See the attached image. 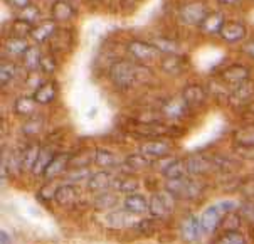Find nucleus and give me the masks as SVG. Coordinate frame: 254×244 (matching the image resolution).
Here are the masks:
<instances>
[{
    "instance_id": "f257e3e1",
    "label": "nucleus",
    "mask_w": 254,
    "mask_h": 244,
    "mask_svg": "<svg viewBox=\"0 0 254 244\" xmlns=\"http://www.w3.org/2000/svg\"><path fill=\"white\" fill-rule=\"evenodd\" d=\"M145 71H146V67L143 64L136 66V64H133L130 61L120 59V61L113 62V66L110 67V79L116 88L128 89V88H131L133 84L138 83L141 74H143Z\"/></svg>"
},
{
    "instance_id": "f03ea898",
    "label": "nucleus",
    "mask_w": 254,
    "mask_h": 244,
    "mask_svg": "<svg viewBox=\"0 0 254 244\" xmlns=\"http://www.w3.org/2000/svg\"><path fill=\"white\" fill-rule=\"evenodd\" d=\"M236 211V202L234 200H222L219 204H214L210 207L205 209L200 216V224L202 231L205 234H212L221 228L224 219H226L227 214Z\"/></svg>"
},
{
    "instance_id": "7ed1b4c3",
    "label": "nucleus",
    "mask_w": 254,
    "mask_h": 244,
    "mask_svg": "<svg viewBox=\"0 0 254 244\" xmlns=\"http://www.w3.org/2000/svg\"><path fill=\"white\" fill-rule=\"evenodd\" d=\"M165 189L170 192L175 199H197V197L202 195L204 192V183L197 179H190V177H182V179H172V181H167Z\"/></svg>"
},
{
    "instance_id": "20e7f679",
    "label": "nucleus",
    "mask_w": 254,
    "mask_h": 244,
    "mask_svg": "<svg viewBox=\"0 0 254 244\" xmlns=\"http://www.w3.org/2000/svg\"><path fill=\"white\" fill-rule=\"evenodd\" d=\"M175 209V197L170 194L169 190L157 192L150 199V214L155 219H165L169 217Z\"/></svg>"
},
{
    "instance_id": "39448f33",
    "label": "nucleus",
    "mask_w": 254,
    "mask_h": 244,
    "mask_svg": "<svg viewBox=\"0 0 254 244\" xmlns=\"http://www.w3.org/2000/svg\"><path fill=\"white\" fill-rule=\"evenodd\" d=\"M128 53H130L138 62L143 64V66L152 64L155 59H158L162 54L160 49L155 44H150V42H143V41H131L130 44H128Z\"/></svg>"
},
{
    "instance_id": "423d86ee",
    "label": "nucleus",
    "mask_w": 254,
    "mask_h": 244,
    "mask_svg": "<svg viewBox=\"0 0 254 244\" xmlns=\"http://www.w3.org/2000/svg\"><path fill=\"white\" fill-rule=\"evenodd\" d=\"M209 10L205 7V3L202 2H189L185 5L180 7V20L187 25H200L204 22V19L207 17Z\"/></svg>"
},
{
    "instance_id": "0eeeda50",
    "label": "nucleus",
    "mask_w": 254,
    "mask_h": 244,
    "mask_svg": "<svg viewBox=\"0 0 254 244\" xmlns=\"http://www.w3.org/2000/svg\"><path fill=\"white\" fill-rule=\"evenodd\" d=\"M219 79L224 84H229V86L236 88L239 84L249 81V69L246 66H243V64H231V66H227L226 69L221 71Z\"/></svg>"
},
{
    "instance_id": "6e6552de",
    "label": "nucleus",
    "mask_w": 254,
    "mask_h": 244,
    "mask_svg": "<svg viewBox=\"0 0 254 244\" xmlns=\"http://www.w3.org/2000/svg\"><path fill=\"white\" fill-rule=\"evenodd\" d=\"M202 233L204 231H202L200 217H197L195 214H187L182 219V222H180V236H182L184 241L187 243L199 241Z\"/></svg>"
},
{
    "instance_id": "1a4fd4ad",
    "label": "nucleus",
    "mask_w": 254,
    "mask_h": 244,
    "mask_svg": "<svg viewBox=\"0 0 254 244\" xmlns=\"http://www.w3.org/2000/svg\"><path fill=\"white\" fill-rule=\"evenodd\" d=\"M71 160H72V155L71 153H56L53 157V160H51V164L47 165V169L44 170V174H42V177L46 179V181H53V179L59 177L63 172H66L67 169L71 167Z\"/></svg>"
},
{
    "instance_id": "9d476101",
    "label": "nucleus",
    "mask_w": 254,
    "mask_h": 244,
    "mask_svg": "<svg viewBox=\"0 0 254 244\" xmlns=\"http://www.w3.org/2000/svg\"><path fill=\"white\" fill-rule=\"evenodd\" d=\"M115 182L116 179L110 170H100V172L91 174V177L86 182V187H88V190L94 192V194H100V192H105L110 187H113Z\"/></svg>"
},
{
    "instance_id": "9b49d317",
    "label": "nucleus",
    "mask_w": 254,
    "mask_h": 244,
    "mask_svg": "<svg viewBox=\"0 0 254 244\" xmlns=\"http://www.w3.org/2000/svg\"><path fill=\"white\" fill-rule=\"evenodd\" d=\"M185 165H187L189 175H205L216 170L214 158L205 155H190L189 158H185Z\"/></svg>"
},
{
    "instance_id": "f8f14e48",
    "label": "nucleus",
    "mask_w": 254,
    "mask_h": 244,
    "mask_svg": "<svg viewBox=\"0 0 254 244\" xmlns=\"http://www.w3.org/2000/svg\"><path fill=\"white\" fill-rule=\"evenodd\" d=\"M54 200L58 205H61V207H72L77 199H79V189L74 185V183H63V185L56 187L54 190Z\"/></svg>"
},
{
    "instance_id": "ddd939ff",
    "label": "nucleus",
    "mask_w": 254,
    "mask_h": 244,
    "mask_svg": "<svg viewBox=\"0 0 254 244\" xmlns=\"http://www.w3.org/2000/svg\"><path fill=\"white\" fill-rule=\"evenodd\" d=\"M219 37L227 44H236L246 37V27H244V24L236 22V20H227L219 31Z\"/></svg>"
},
{
    "instance_id": "4468645a",
    "label": "nucleus",
    "mask_w": 254,
    "mask_h": 244,
    "mask_svg": "<svg viewBox=\"0 0 254 244\" xmlns=\"http://www.w3.org/2000/svg\"><path fill=\"white\" fill-rule=\"evenodd\" d=\"M103 224L110 229H122V228H127L130 224L131 217H130V212L125 211V209H111V211H106L103 216L100 217Z\"/></svg>"
},
{
    "instance_id": "2eb2a0df",
    "label": "nucleus",
    "mask_w": 254,
    "mask_h": 244,
    "mask_svg": "<svg viewBox=\"0 0 254 244\" xmlns=\"http://www.w3.org/2000/svg\"><path fill=\"white\" fill-rule=\"evenodd\" d=\"M140 152L152 160H160L172 152V145L165 140H150L140 145Z\"/></svg>"
},
{
    "instance_id": "dca6fc26",
    "label": "nucleus",
    "mask_w": 254,
    "mask_h": 244,
    "mask_svg": "<svg viewBox=\"0 0 254 244\" xmlns=\"http://www.w3.org/2000/svg\"><path fill=\"white\" fill-rule=\"evenodd\" d=\"M253 96H254V84L251 81H246V83L232 88L227 100H229L232 106H244V105H249Z\"/></svg>"
},
{
    "instance_id": "f3484780",
    "label": "nucleus",
    "mask_w": 254,
    "mask_h": 244,
    "mask_svg": "<svg viewBox=\"0 0 254 244\" xmlns=\"http://www.w3.org/2000/svg\"><path fill=\"white\" fill-rule=\"evenodd\" d=\"M182 98L189 105V108H199L207 100V91L200 84H187L182 89Z\"/></svg>"
},
{
    "instance_id": "a211bd4d",
    "label": "nucleus",
    "mask_w": 254,
    "mask_h": 244,
    "mask_svg": "<svg viewBox=\"0 0 254 244\" xmlns=\"http://www.w3.org/2000/svg\"><path fill=\"white\" fill-rule=\"evenodd\" d=\"M187 110H189V105L185 103L182 95L170 98V100H167L162 106V113L170 120H179V118L185 117Z\"/></svg>"
},
{
    "instance_id": "6ab92c4d",
    "label": "nucleus",
    "mask_w": 254,
    "mask_h": 244,
    "mask_svg": "<svg viewBox=\"0 0 254 244\" xmlns=\"http://www.w3.org/2000/svg\"><path fill=\"white\" fill-rule=\"evenodd\" d=\"M160 66L163 72L170 76H179L187 69V61L180 54H165L160 59Z\"/></svg>"
},
{
    "instance_id": "aec40b11",
    "label": "nucleus",
    "mask_w": 254,
    "mask_h": 244,
    "mask_svg": "<svg viewBox=\"0 0 254 244\" xmlns=\"http://www.w3.org/2000/svg\"><path fill=\"white\" fill-rule=\"evenodd\" d=\"M123 209L130 214H135V216L145 214L150 211V200L146 199L143 194H138V192H136V194H130V195L125 197Z\"/></svg>"
},
{
    "instance_id": "412c9836",
    "label": "nucleus",
    "mask_w": 254,
    "mask_h": 244,
    "mask_svg": "<svg viewBox=\"0 0 254 244\" xmlns=\"http://www.w3.org/2000/svg\"><path fill=\"white\" fill-rule=\"evenodd\" d=\"M58 31L56 27V20H44V22H39L34 25L32 32H31V39L36 42V44H44V42L51 41V37L54 36V32Z\"/></svg>"
},
{
    "instance_id": "4be33fe9",
    "label": "nucleus",
    "mask_w": 254,
    "mask_h": 244,
    "mask_svg": "<svg viewBox=\"0 0 254 244\" xmlns=\"http://www.w3.org/2000/svg\"><path fill=\"white\" fill-rule=\"evenodd\" d=\"M74 34L69 29H61L56 31L54 36L51 37V51L53 53H61V51H71L72 42H74Z\"/></svg>"
},
{
    "instance_id": "5701e85b",
    "label": "nucleus",
    "mask_w": 254,
    "mask_h": 244,
    "mask_svg": "<svg viewBox=\"0 0 254 244\" xmlns=\"http://www.w3.org/2000/svg\"><path fill=\"white\" fill-rule=\"evenodd\" d=\"M56 95H58V88H56L54 81H44L34 89L32 98L36 100L37 105H49L54 101Z\"/></svg>"
},
{
    "instance_id": "b1692460",
    "label": "nucleus",
    "mask_w": 254,
    "mask_h": 244,
    "mask_svg": "<svg viewBox=\"0 0 254 244\" xmlns=\"http://www.w3.org/2000/svg\"><path fill=\"white\" fill-rule=\"evenodd\" d=\"M160 170L167 181H172V179H182V177H187L189 175L185 160H180V158H170Z\"/></svg>"
},
{
    "instance_id": "393cba45",
    "label": "nucleus",
    "mask_w": 254,
    "mask_h": 244,
    "mask_svg": "<svg viewBox=\"0 0 254 244\" xmlns=\"http://www.w3.org/2000/svg\"><path fill=\"white\" fill-rule=\"evenodd\" d=\"M74 7L67 0H56L53 7H51V15H53V20H56V22H67L74 17Z\"/></svg>"
},
{
    "instance_id": "a878e982",
    "label": "nucleus",
    "mask_w": 254,
    "mask_h": 244,
    "mask_svg": "<svg viewBox=\"0 0 254 244\" xmlns=\"http://www.w3.org/2000/svg\"><path fill=\"white\" fill-rule=\"evenodd\" d=\"M37 103L32 96H19L14 101V113L20 118H31L36 113Z\"/></svg>"
},
{
    "instance_id": "bb28decb",
    "label": "nucleus",
    "mask_w": 254,
    "mask_h": 244,
    "mask_svg": "<svg viewBox=\"0 0 254 244\" xmlns=\"http://www.w3.org/2000/svg\"><path fill=\"white\" fill-rule=\"evenodd\" d=\"M93 162L100 167L101 170H111L115 169V167L120 165L118 158L113 152H110V150L106 148H98L96 152H94V157H93Z\"/></svg>"
},
{
    "instance_id": "cd10ccee",
    "label": "nucleus",
    "mask_w": 254,
    "mask_h": 244,
    "mask_svg": "<svg viewBox=\"0 0 254 244\" xmlns=\"http://www.w3.org/2000/svg\"><path fill=\"white\" fill-rule=\"evenodd\" d=\"M234 143L236 147L254 148V123L244 125L234 131Z\"/></svg>"
},
{
    "instance_id": "c85d7f7f",
    "label": "nucleus",
    "mask_w": 254,
    "mask_h": 244,
    "mask_svg": "<svg viewBox=\"0 0 254 244\" xmlns=\"http://www.w3.org/2000/svg\"><path fill=\"white\" fill-rule=\"evenodd\" d=\"M116 204H118V194H116V192H110V190L100 192V194H96L93 199L94 209H98V211H105V212L115 209Z\"/></svg>"
},
{
    "instance_id": "c756f323",
    "label": "nucleus",
    "mask_w": 254,
    "mask_h": 244,
    "mask_svg": "<svg viewBox=\"0 0 254 244\" xmlns=\"http://www.w3.org/2000/svg\"><path fill=\"white\" fill-rule=\"evenodd\" d=\"M224 22H226V20H224L222 12L214 10V12H209L207 17L204 19V22L200 24V27H202V31L207 34H219Z\"/></svg>"
},
{
    "instance_id": "7c9ffc66",
    "label": "nucleus",
    "mask_w": 254,
    "mask_h": 244,
    "mask_svg": "<svg viewBox=\"0 0 254 244\" xmlns=\"http://www.w3.org/2000/svg\"><path fill=\"white\" fill-rule=\"evenodd\" d=\"M39 153H41V147L37 143L27 145L22 152H20V158H22V169L24 170H34L37 164Z\"/></svg>"
},
{
    "instance_id": "2f4dec72",
    "label": "nucleus",
    "mask_w": 254,
    "mask_h": 244,
    "mask_svg": "<svg viewBox=\"0 0 254 244\" xmlns=\"http://www.w3.org/2000/svg\"><path fill=\"white\" fill-rule=\"evenodd\" d=\"M153 164H155V162L152 160V158L143 155L141 152L131 153V155H128L127 158H125V165H127L130 170H145V169H148V167L153 165Z\"/></svg>"
},
{
    "instance_id": "473e14b6",
    "label": "nucleus",
    "mask_w": 254,
    "mask_h": 244,
    "mask_svg": "<svg viewBox=\"0 0 254 244\" xmlns=\"http://www.w3.org/2000/svg\"><path fill=\"white\" fill-rule=\"evenodd\" d=\"M41 59H42L41 51H39V48H34V46H31V48L22 54V64L29 72H34L36 69H39Z\"/></svg>"
},
{
    "instance_id": "72a5a7b5",
    "label": "nucleus",
    "mask_w": 254,
    "mask_h": 244,
    "mask_svg": "<svg viewBox=\"0 0 254 244\" xmlns=\"http://www.w3.org/2000/svg\"><path fill=\"white\" fill-rule=\"evenodd\" d=\"M212 244H246V238L238 229H226L214 239Z\"/></svg>"
},
{
    "instance_id": "f704fd0d",
    "label": "nucleus",
    "mask_w": 254,
    "mask_h": 244,
    "mask_svg": "<svg viewBox=\"0 0 254 244\" xmlns=\"http://www.w3.org/2000/svg\"><path fill=\"white\" fill-rule=\"evenodd\" d=\"M115 187H116V190L122 192V194L130 195V194H136V192H138L140 182L133 177H123V179H116Z\"/></svg>"
},
{
    "instance_id": "c9c22d12",
    "label": "nucleus",
    "mask_w": 254,
    "mask_h": 244,
    "mask_svg": "<svg viewBox=\"0 0 254 244\" xmlns=\"http://www.w3.org/2000/svg\"><path fill=\"white\" fill-rule=\"evenodd\" d=\"M31 46L27 44L25 37H8L5 41V51L8 54H15V56H22Z\"/></svg>"
},
{
    "instance_id": "e433bc0d",
    "label": "nucleus",
    "mask_w": 254,
    "mask_h": 244,
    "mask_svg": "<svg viewBox=\"0 0 254 244\" xmlns=\"http://www.w3.org/2000/svg\"><path fill=\"white\" fill-rule=\"evenodd\" d=\"M42 130H44V118L36 117V115L31 118H27V122L22 125V133L27 136H34V135L41 133Z\"/></svg>"
},
{
    "instance_id": "4c0bfd02",
    "label": "nucleus",
    "mask_w": 254,
    "mask_h": 244,
    "mask_svg": "<svg viewBox=\"0 0 254 244\" xmlns=\"http://www.w3.org/2000/svg\"><path fill=\"white\" fill-rule=\"evenodd\" d=\"M34 29V24L27 22V20H22V19H17L12 22V27H10V37H27L31 36Z\"/></svg>"
},
{
    "instance_id": "58836bf2",
    "label": "nucleus",
    "mask_w": 254,
    "mask_h": 244,
    "mask_svg": "<svg viewBox=\"0 0 254 244\" xmlns=\"http://www.w3.org/2000/svg\"><path fill=\"white\" fill-rule=\"evenodd\" d=\"M54 155H56V153L51 148H41V153H39V158H37V164H36V167H34L32 172L36 175L44 174V170L47 169V165L51 164V160H53Z\"/></svg>"
},
{
    "instance_id": "ea45409f",
    "label": "nucleus",
    "mask_w": 254,
    "mask_h": 244,
    "mask_svg": "<svg viewBox=\"0 0 254 244\" xmlns=\"http://www.w3.org/2000/svg\"><path fill=\"white\" fill-rule=\"evenodd\" d=\"M15 71H17V67L14 62L2 61V64H0V83H2L3 88L15 78Z\"/></svg>"
},
{
    "instance_id": "a19ab883",
    "label": "nucleus",
    "mask_w": 254,
    "mask_h": 244,
    "mask_svg": "<svg viewBox=\"0 0 254 244\" xmlns=\"http://www.w3.org/2000/svg\"><path fill=\"white\" fill-rule=\"evenodd\" d=\"M89 177H91V172L88 170V167H79V169H71V172L66 175V181L69 183L88 182Z\"/></svg>"
},
{
    "instance_id": "79ce46f5",
    "label": "nucleus",
    "mask_w": 254,
    "mask_h": 244,
    "mask_svg": "<svg viewBox=\"0 0 254 244\" xmlns=\"http://www.w3.org/2000/svg\"><path fill=\"white\" fill-rule=\"evenodd\" d=\"M19 19H22V20H27V22H31V24H36L39 19H41V10H39V7L36 5H27V7H24V8H20V12H19Z\"/></svg>"
},
{
    "instance_id": "37998d69",
    "label": "nucleus",
    "mask_w": 254,
    "mask_h": 244,
    "mask_svg": "<svg viewBox=\"0 0 254 244\" xmlns=\"http://www.w3.org/2000/svg\"><path fill=\"white\" fill-rule=\"evenodd\" d=\"M39 69H41L44 74L47 76H51L53 72L58 69V61H56V58H54V54H46V56H42V59H41V66H39Z\"/></svg>"
},
{
    "instance_id": "c03bdc74",
    "label": "nucleus",
    "mask_w": 254,
    "mask_h": 244,
    "mask_svg": "<svg viewBox=\"0 0 254 244\" xmlns=\"http://www.w3.org/2000/svg\"><path fill=\"white\" fill-rule=\"evenodd\" d=\"M153 44L160 49L162 54H179V46L175 44L174 41H167V39H163V37H160V39H157Z\"/></svg>"
},
{
    "instance_id": "a18cd8bd",
    "label": "nucleus",
    "mask_w": 254,
    "mask_h": 244,
    "mask_svg": "<svg viewBox=\"0 0 254 244\" xmlns=\"http://www.w3.org/2000/svg\"><path fill=\"white\" fill-rule=\"evenodd\" d=\"M241 214H243V216L246 217V219L254 222V204L253 202L243 204V207H241Z\"/></svg>"
},
{
    "instance_id": "49530a36",
    "label": "nucleus",
    "mask_w": 254,
    "mask_h": 244,
    "mask_svg": "<svg viewBox=\"0 0 254 244\" xmlns=\"http://www.w3.org/2000/svg\"><path fill=\"white\" fill-rule=\"evenodd\" d=\"M5 2L15 8H24V7L31 5V0H5Z\"/></svg>"
},
{
    "instance_id": "de8ad7c7",
    "label": "nucleus",
    "mask_w": 254,
    "mask_h": 244,
    "mask_svg": "<svg viewBox=\"0 0 254 244\" xmlns=\"http://www.w3.org/2000/svg\"><path fill=\"white\" fill-rule=\"evenodd\" d=\"M243 192L246 195H254V181H249V182H244L243 185Z\"/></svg>"
},
{
    "instance_id": "09e8293b",
    "label": "nucleus",
    "mask_w": 254,
    "mask_h": 244,
    "mask_svg": "<svg viewBox=\"0 0 254 244\" xmlns=\"http://www.w3.org/2000/svg\"><path fill=\"white\" fill-rule=\"evenodd\" d=\"M244 53H246L248 56H251V58H254V41L248 42V44L244 46Z\"/></svg>"
},
{
    "instance_id": "8fccbe9b",
    "label": "nucleus",
    "mask_w": 254,
    "mask_h": 244,
    "mask_svg": "<svg viewBox=\"0 0 254 244\" xmlns=\"http://www.w3.org/2000/svg\"><path fill=\"white\" fill-rule=\"evenodd\" d=\"M0 238H2V244H10V239H8L5 231H2V233H0Z\"/></svg>"
},
{
    "instance_id": "3c124183",
    "label": "nucleus",
    "mask_w": 254,
    "mask_h": 244,
    "mask_svg": "<svg viewBox=\"0 0 254 244\" xmlns=\"http://www.w3.org/2000/svg\"><path fill=\"white\" fill-rule=\"evenodd\" d=\"M217 2H221V3H226V5H234V3H238L239 0H217Z\"/></svg>"
}]
</instances>
